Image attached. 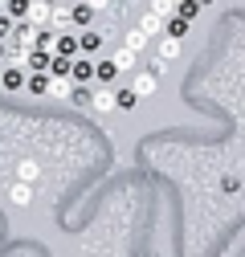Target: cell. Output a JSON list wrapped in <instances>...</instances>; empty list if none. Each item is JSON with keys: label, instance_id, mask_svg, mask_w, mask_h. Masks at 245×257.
<instances>
[{"label": "cell", "instance_id": "20", "mask_svg": "<svg viewBox=\"0 0 245 257\" xmlns=\"http://www.w3.org/2000/svg\"><path fill=\"white\" fill-rule=\"evenodd\" d=\"M70 70H74L70 57H53V61H49V78H70Z\"/></svg>", "mask_w": 245, "mask_h": 257}, {"label": "cell", "instance_id": "21", "mask_svg": "<svg viewBox=\"0 0 245 257\" xmlns=\"http://www.w3.org/2000/svg\"><path fill=\"white\" fill-rule=\"evenodd\" d=\"M176 17H180V21H188V25H192V21L200 17V5H196V0H184V5H176Z\"/></svg>", "mask_w": 245, "mask_h": 257}, {"label": "cell", "instance_id": "11", "mask_svg": "<svg viewBox=\"0 0 245 257\" xmlns=\"http://www.w3.org/2000/svg\"><path fill=\"white\" fill-rule=\"evenodd\" d=\"M114 78H118V70H114V61H110V57L94 61V82H98V86H110Z\"/></svg>", "mask_w": 245, "mask_h": 257}, {"label": "cell", "instance_id": "5", "mask_svg": "<svg viewBox=\"0 0 245 257\" xmlns=\"http://www.w3.org/2000/svg\"><path fill=\"white\" fill-rule=\"evenodd\" d=\"M53 57H70V61H74V57H82V53H78V37H74V33H57Z\"/></svg>", "mask_w": 245, "mask_h": 257}, {"label": "cell", "instance_id": "9", "mask_svg": "<svg viewBox=\"0 0 245 257\" xmlns=\"http://www.w3.org/2000/svg\"><path fill=\"white\" fill-rule=\"evenodd\" d=\"M98 49H102V33H94V29H90V33L78 37V53H82V57H94Z\"/></svg>", "mask_w": 245, "mask_h": 257}, {"label": "cell", "instance_id": "23", "mask_svg": "<svg viewBox=\"0 0 245 257\" xmlns=\"http://www.w3.org/2000/svg\"><path fill=\"white\" fill-rule=\"evenodd\" d=\"M122 45H127V49H131V53H139V49H143V45H147V37H143V33H139V29H131V33H127V37H122Z\"/></svg>", "mask_w": 245, "mask_h": 257}, {"label": "cell", "instance_id": "12", "mask_svg": "<svg viewBox=\"0 0 245 257\" xmlns=\"http://www.w3.org/2000/svg\"><path fill=\"white\" fill-rule=\"evenodd\" d=\"M110 61H114V70H135V66H139V53H131L127 45H118V49L110 53Z\"/></svg>", "mask_w": 245, "mask_h": 257}, {"label": "cell", "instance_id": "4", "mask_svg": "<svg viewBox=\"0 0 245 257\" xmlns=\"http://www.w3.org/2000/svg\"><path fill=\"white\" fill-rule=\"evenodd\" d=\"M49 21H53V5H33V0H29V25L49 29Z\"/></svg>", "mask_w": 245, "mask_h": 257}, {"label": "cell", "instance_id": "18", "mask_svg": "<svg viewBox=\"0 0 245 257\" xmlns=\"http://www.w3.org/2000/svg\"><path fill=\"white\" fill-rule=\"evenodd\" d=\"M114 106H118V110H135V106H139L135 90H131V86H127V90H114Z\"/></svg>", "mask_w": 245, "mask_h": 257}, {"label": "cell", "instance_id": "1", "mask_svg": "<svg viewBox=\"0 0 245 257\" xmlns=\"http://www.w3.org/2000/svg\"><path fill=\"white\" fill-rule=\"evenodd\" d=\"M70 82H74V86H82V82H94V57H74Z\"/></svg>", "mask_w": 245, "mask_h": 257}, {"label": "cell", "instance_id": "19", "mask_svg": "<svg viewBox=\"0 0 245 257\" xmlns=\"http://www.w3.org/2000/svg\"><path fill=\"white\" fill-rule=\"evenodd\" d=\"M25 90H29V94H49V74H29Z\"/></svg>", "mask_w": 245, "mask_h": 257}, {"label": "cell", "instance_id": "7", "mask_svg": "<svg viewBox=\"0 0 245 257\" xmlns=\"http://www.w3.org/2000/svg\"><path fill=\"white\" fill-rule=\"evenodd\" d=\"M70 25H74V9H70V5H53V21H49V29H53V33H66Z\"/></svg>", "mask_w": 245, "mask_h": 257}, {"label": "cell", "instance_id": "2", "mask_svg": "<svg viewBox=\"0 0 245 257\" xmlns=\"http://www.w3.org/2000/svg\"><path fill=\"white\" fill-rule=\"evenodd\" d=\"M90 106H94L98 114H110V110H118V106H114V90H110V86H98L94 94H90Z\"/></svg>", "mask_w": 245, "mask_h": 257}, {"label": "cell", "instance_id": "6", "mask_svg": "<svg viewBox=\"0 0 245 257\" xmlns=\"http://www.w3.org/2000/svg\"><path fill=\"white\" fill-rule=\"evenodd\" d=\"M25 82H29V78H25V70H13V66H9V70H0V90L17 94V90H25Z\"/></svg>", "mask_w": 245, "mask_h": 257}, {"label": "cell", "instance_id": "14", "mask_svg": "<svg viewBox=\"0 0 245 257\" xmlns=\"http://www.w3.org/2000/svg\"><path fill=\"white\" fill-rule=\"evenodd\" d=\"M37 176H41V164H37V159H21V164H17V180H21V184L33 188Z\"/></svg>", "mask_w": 245, "mask_h": 257}, {"label": "cell", "instance_id": "17", "mask_svg": "<svg viewBox=\"0 0 245 257\" xmlns=\"http://www.w3.org/2000/svg\"><path fill=\"white\" fill-rule=\"evenodd\" d=\"M180 49H184V45H180L176 37H164V41H160V53H156V57H160V61H176V57H180Z\"/></svg>", "mask_w": 245, "mask_h": 257}, {"label": "cell", "instance_id": "24", "mask_svg": "<svg viewBox=\"0 0 245 257\" xmlns=\"http://www.w3.org/2000/svg\"><path fill=\"white\" fill-rule=\"evenodd\" d=\"M184 33H188V21H180V17H172V21H168V33H164V37H176V41H180Z\"/></svg>", "mask_w": 245, "mask_h": 257}, {"label": "cell", "instance_id": "13", "mask_svg": "<svg viewBox=\"0 0 245 257\" xmlns=\"http://www.w3.org/2000/svg\"><path fill=\"white\" fill-rule=\"evenodd\" d=\"M49 94L61 102H74V82L70 78H49Z\"/></svg>", "mask_w": 245, "mask_h": 257}, {"label": "cell", "instance_id": "27", "mask_svg": "<svg viewBox=\"0 0 245 257\" xmlns=\"http://www.w3.org/2000/svg\"><path fill=\"white\" fill-rule=\"evenodd\" d=\"M5 57H9V53H5V41H0V61H5Z\"/></svg>", "mask_w": 245, "mask_h": 257}, {"label": "cell", "instance_id": "16", "mask_svg": "<svg viewBox=\"0 0 245 257\" xmlns=\"http://www.w3.org/2000/svg\"><path fill=\"white\" fill-rule=\"evenodd\" d=\"M135 29H139V33H143V37H151V33H168V25H164L160 17H151V13H143Z\"/></svg>", "mask_w": 245, "mask_h": 257}, {"label": "cell", "instance_id": "10", "mask_svg": "<svg viewBox=\"0 0 245 257\" xmlns=\"http://www.w3.org/2000/svg\"><path fill=\"white\" fill-rule=\"evenodd\" d=\"M94 17H98V9H94V5H74V25L82 29V33H90Z\"/></svg>", "mask_w": 245, "mask_h": 257}, {"label": "cell", "instance_id": "25", "mask_svg": "<svg viewBox=\"0 0 245 257\" xmlns=\"http://www.w3.org/2000/svg\"><path fill=\"white\" fill-rule=\"evenodd\" d=\"M17 33V25L9 21V13H0V41H5V37H13Z\"/></svg>", "mask_w": 245, "mask_h": 257}, {"label": "cell", "instance_id": "15", "mask_svg": "<svg viewBox=\"0 0 245 257\" xmlns=\"http://www.w3.org/2000/svg\"><path fill=\"white\" fill-rule=\"evenodd\" d=\"M9 200H13L17 208H29V204H33V188H29V184H21V180H17V184L9 188Z\"/></svg>", "mask_w": 245, "mask_h": 257}, {"label": "cell", "instance_id": "8", "mask_svg": "<svg viewBox=\"0 0 245 257\" xmlns=\"http://www.w3.org/2000/svg\"><path fill=\"white\" fill-rule=\"evenodd\" d=\"M49 61H53V53L33 49V53H29V61H25V70H29V74H49Z\"/></svg>", "mask_w": 245, "mask_h": 257}, {"label": "cell", "instance_id": "26", "mask_svg": "<svg viewBox=\"0 0 245 257\" xmlns=\"http://www.w3.org/2000/svg\"><path fill=\"white\" fill-rule=\"evenodd\" d=\"M147 74H156V78H164V74H168V61H160V57H156V61H151V66H147Z\"/></svg>", "mask_w": 245, "mask_h": 257}, {"label": "cell", "instance_id": "22", "mask_svg": "<svg viewBox=\"0 0 245 257\" xmlns=\"http://www.w3.org/2000/svg\"><path fill=\"white\" fill-rule=\"evenodd\" d=\"M147 13H151V17H160V21H164V25H168V21H172V17H176V5H168V0H156V5H151V9H147Z\"/></svg>", "mask_w": 245, "mask_h": 257}, {"label": "cell", "instance_id": "3", "mask_svg": "<svg viewBox=\"0 0 245 257\" xmlns=\"http://www.w3.org/2000/svg\"><path fill=\"white\" fill-rule=\"evenodd\" d=\"M131 90H135V98H151V94L160 90V78L143 70V74H135V82H131Z\"/></svg>", "mask_w": 245, "mask_h": 257}]
</instances>
